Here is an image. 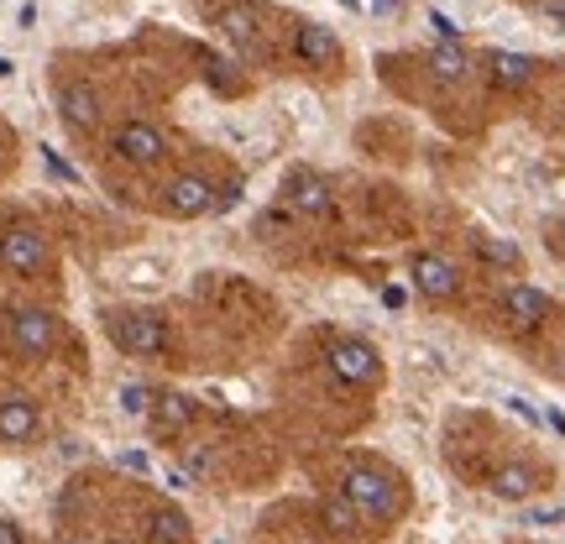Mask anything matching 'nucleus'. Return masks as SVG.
<instances>
[{
	"label": "nucleus",
	"mask_w": 565,
	"mask_h": 544,
	"mask_svg": "<svg viewBox=\"0 0 565 544\" xmlns=\"http://www.w3.org/2000/svg\"><path fill=\"white\" fill-rule=\"evenodd\" d=\"M215 204H221V194L204 173H173L168 189H162V215H173V221H200Z\"/></svg>",
	"instance_id": "obj_4"
},
{
	"label": "nucleus",
	"mask_w": 565,
	"mask_h": 544,
	"mask_svg": "<svg viewBox=\"0 0 565 544\" xmlns=\"http://www.w3.org/2000/svg\"><path fill=\"white\" fill-rule=\"evenodd\" d=\"M6 341H11V351L26 356V362L53 356V345H58V320H53V309H42V303H17V309H6Z\"/></svg>",
	"instance_id": "obj_2"
},
{
	"label": "nucleus",
	"mask_w": 565,
	"mask_h": 544,
	"mask_svg": "<svg viewBox=\"0 0 565 544\" xmlns=\"http://www.w3.org/2000/svg\"><path fill=\"white\" fill-rule=\"evenodd\" d=\"M0 267L17 273V278H47L53 273V246H47L38 225L11 221L0 231Z\"/></svg>",
	"instance_id": "obj_3"
},
{
	"label": "nucleus",
	"mask_w": 565,
	"mask_h": 544,
	"mask_svg": "<svg viewBox=\"0 0 565 544\" xmlns=\"http://www.w3.org/2000/svg\"><path fill=\"white\" fill-rule=\"evenodd\" d=\"M121 408H126V414H137V419H147L152 393H147V387H121Z\"/></svg>",
	"instance_id": "obj_22"
},
{
	"label": "nucleus",
	"mask_w": 565,
	"mask_h": 544,
	"mask_svg": "<svg viewBox=\"0 0 565 544\" xmlns=\"http://www.w3.org/2000/svg\"><path fill=\"white\" fill-rule=\"evenodd\" d=\"M58 544H79V540H68V534H63V540H58Z\"/></svg>",
	"instance_id": "obj_28"
},
{
	"label": "nucleus",
	"mask_w": 565,
	"mask_h": 544,
	"mask_svg": "<svg viewBox=\"0 0 565 544\" xmlns=\"http://www.w3.org/2000/svg\"><path fill=\"white\" fill-rule=\"evenodd\" d=\"M105 335L137 362H158L168 351V320L158 309H110L105 314Z\"/></svg>",
	"instance_id": "obj_1"
},
{
	"label": "nucleus",
	"mask_w": 565,
	"mask_h": 544,
	"mask_svg": "<svg viewBox=\"0 0 565 544\" xmlns=\"http://www.w3.org/2000/svg\"><path fill=\"white\" fill-rule=\"evenodd\" d=\"M288 204L299 210L303 221H330L335 215V200H330V189L315 173H294L288 179Z\"/></svg>",
	"instance_id": "obj_13"
},
{
	"label": "nucleus",
	"mask_w": 565,
	"mask_h": 544,
	"mask_svg": "<svg viewBox=\"0 0 565 544\" xmlns=\"http://www.w3.org/2000/svg\"><path fill=\"white\" fill-rule=\"evenodd\" d=\"M545 242H550V252H555V257H565V215H561V221H550Z\"/></svg>",
	"instance_id": "obj_24"
},
{
	"label": "nucleus",
	"mask_w": 565,
	"mask_h": 544,
	"mask_svg": "<svg viewBox=\"0 0 565 544\" xmlns=\"http://www.w3.org/2000/svg\"><path fill=\"white\" fill-rule=\"evenodd\" d=\"M529 524H534V529H555V524H565V508H529Z\"/></svg>",
	"instance_id": "obj_23"
},
{
	"label": "nucleus",
	"mask_w": 565,
	"mask_h": 544,
	"mask_svg": "<svg viewBox=\"0 0 565 544\" xmlns=\"http://www.w3.org/2000/svg\"><path fill=\"white\" fill-rule=\"evenodd\" d=\"M503 314L513 324H540L550 314V294L545 288H529V282H513L503 294Z\"/></svg>",
	"instance_id": "obj_14"
},
{
	"label": "nucleus",
	"mask_w": 565,
	"mask_h": 544,
	"mask_svg": "<svg viewBox=\"0 0 565 544\" xmlns=\"http://www.w3.org/2000/svg\"><path fill=\"white\" fill-rule=\"evenodd\" d=\"M320 519L324 524H330V534H341V540H351V534H362V513H356V508L345 503H320Z\"/></svg>",
	"instance_id": "obj_20"
},
{
	"label": "nucleus",
	"mask_w": 565,
	"mask_h": 544,
	"mask_svg": "<svg viewBox=\"0 0 565 544\" xmlns=\"http://www.w3.org/2000/svg\"><path fill=\"white\" fill-rule=\"evenodd\" d=\"M408 273H414V288H419L429 303H450L461 294V273H456V263L440 257V252H419V257L408 263Z\"/></svg>",
	"instance_id": "obj_7"
},
{
	"label": "nucleus",
	"mask_w": 565,
	"mask_h": 544,
	"mask_svg": "<svg viewBox=\"0 0 565 544\" xmlns=\"http://www.w3.org/2000/svg\"><path fill=\"white\" fill-rule=\"evenodd\" d=\"M550 424H555V429L565 435V414H555V408H550Z\"/></svg>",
	"instance_id": "obj_26"
},
{
	"label": "nucleus",
	"mask_w": 565,
	"mask_h": 544,
	"mask_svg": "<svg viewBox=\"0 0 565 544\" xmlns=\"http://www.w3.org/2000/svg\"><path fill=\"white\" fill-rule=\"evenodd\" d=\"M221 26H225V38L236 42V53H257V21L246 17V11H225Z\"/></svg>",
	"instance_id": "obj_21"
},
{
	"label": "nucleus",
	"mask_w": 565,
	"mask_h": 544,
	"mask_svg": "<svg viewBox=\"0 0 565 544\" xmlns=\"http://www.w3.org/2000/svg\"><path fill=\"white\" fill-rule=\"evenodd\" d=\"M492 498H503V503H529L540 487H550V471H540L534 461H508L492 471Z\"/></svg>",
	"instance_id": "obj_10"
},
{
	"label": "nucleus",
	"mask_w": 565,
	"mask_h": 544,
	"mask_svg": "<svg viewBox=\"0 0 565 544\" xmlns=\"http://www.w3.org/2000/svg\"><path fill=\"white\" fill-rule=\"evenodd\" d=\"M330 372L341 377V383H377V345L362 341V335H341V341L330 345Z\"/></svg>",
	"instance_id": "obj_8"
},
{
	"label": "nucleus",
	"mask_w": 565,
	"mask_h": 544,
	"mask_svg": "<svg viewBox=\"0 0 565 544\" xmlns=\"http://www.w3.org/2000/svg\"><path fill=\"white\" fill-rule=\"evenodd\" d=\"M100 116H105L100 89L89 79H63L58 84V121L68 126L74 137H95V131H100Z\"/></svg>",
	"instance_id": "obj_6"
},
{
	"label": "nucleus",
	"mask_w": 565,
	"mask_h": 544,
	"mask_svg": "<svg viewBox=\"0 0 565 544\" xmlns=\"http://www.w3.org/2000/svg\"><path fill=\"white\" fill-rule=\"evenodd\" d=\"M429 74L445 84H461L471 74V58H466V47L456 38H445L440 47H429Z\"/></svg>",
	"instance_id": "obj_17"
},
{
	"label": "nucleus",
	"mask_w": 565,
	"mask_h": 544,
	"mask_svg": "<svg viewBox=\"0 0 565 544\" xmlns=\"http://www.w3.org/2000/svg\"><path fill=\"white\" fill-rule=\"evenodd\" d=\"M0 544H26V540H21V529L11 524V519H0Z\"/></svg>",
	"instance_id": "obj_25"
},
{
	"label": "nucleus",
	"mask_w": 565,
	"mask_h": 544,
	"mask_svg": "<svg viewBox=\"0 0 565 544\" xmlns=\"http://www.w3.org/2000/svg\"><path fill=\"white\" fill-rule=\"evenodd\" d=\"M341 492L362 519H387V513H393V482H387L383 471H362V466H356V471H345Z\"/></svg>",
	"instance_id": "obj_9"
},
{
	"label": "nucleus",
	"mask_w": 565,
	"mask_h": 544,
	"mask_svg": "<svg viewBox=\"0 0 565 544\" xmlns=\"http://www.w3.org/2000/svg\"><path fill=\"white\" fill-rule=\"evenodd\" d=\"M294 53H299V63L320 68V63L341 58V42H335V32L320 26V21H299V26H294Z\"/></svg>",
	"instance_id": "obj_12"
},
{
	"label": "nucleus",
	"mask_w": 565,
	"mask_h": 544,
	"mask_svg": "<svg viewBox=\"0 0 565 544\" xmlns=\"http://www.w3.org/2000/svg\"><path fill=\"white\" fill-rule=\"evenodd\" d=\"M487 74L503 84V89H524L534 79V58L529 53H487Z\"/></svg>",
	"instance_id": "obj_18"
},
{
	"label": "nucleus",
	"mask_w": 565,
	"mask_h": 544,
	"mask_svg": "<svg viewBox=\"0 0 565 544\" xmlns=\"http://www.w3.org/2000/svg\"><path fill=\"white\" fill-rule=\"evenodd\" d=\"M341 6H351V11H356V6H362V0H341Z\"/></svg>",
	"instance_id": "obj_27"
},
{
	"label": "nucleus",
	"mask_w": 565,
	"mask_h": 544,
	"mask_svg": "<svg viewBox=\"0 0 565 544\" xmlns=\"http://www.w3.org/2000/svg\"><path fill=\"white\" fill-rule=\"evenodd\" d=\"M147 540L152 544H194V529L173 503H158L147 513Z\"/></svg>",
	"instance_id": "obj_16"
},
{
	"label": "nucleus",
	"mask_w": 565,
	"mask_h": 544,
	"mask_svg": "<svg viewBox=\"0 0 565 544\" xmlns=\"http://www.w3.org/2000/svg\"><path fill=\"white\" fill-rule=\"evenodd\" d=\"M42 429V414L26 393H6L0 398V440L6 445H32Z\"/></svg>",
	"instance_id": "obj_11"
},
{
	"label": "nucleus",
	"mask_w": 565,
	"mask_h": 544,
	"mask_svg": "<svg viewBox=\"0 0 565 544\" xmlns=\"http://www.w3.org/2000/svg\"><path fill=\"white\" fill-rule=\"evenodd\" d=\"M110 152L126 162V168H158L168 158V137H162L152 121H121L110 131Z\"/></svg>",
	"instance_id": "obj_5"
},
{
	"label": "nucleus",
	"mask_w": 565,
	"mask_h": 544,
	"mask_svg": "<svg viewBox=\"0 0 565 544\" xmlns=\"http://www.w3.org/2000/svg\"><path fill=\"white\" fill-rule=\"evenodd\" d=\"M477 257L487 267H508V273H519V263H524V252L513 242H498V236H477Z\"/></svg>",
	"instance_id": "obj_19"
},
{
	"label": "nucleus",
	"mask_w": 565,
	"mask_h": 544,
	"mask_svg": "<svg viewBox=\"0 0 565 544\" xmlns=\"http://www.w3.org/2000/svg\"><path fill=\"white\" fill-rule=\"evenodd\" d=\"M194 398L189 393H152V408H147V419L158 424V429H168V435H179V429H189L194 424Z\"/></svg>",
	"instance_id": "obj_15"
}]
</instances>
